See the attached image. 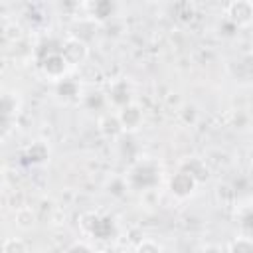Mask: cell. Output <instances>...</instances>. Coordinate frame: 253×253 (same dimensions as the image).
I'll return each instance as SVG.
<instances>
[{"label":"cell","mask_w":253,"mask_h":253,"mask_svg":"<svg viewBox=\"0 0 253 253\" xmlns=\"http://www.w3.org/2000/svg\"><path fill=\"white\" fill-rule=\"evenodd\" d=\"M227 16L239 26L249 24L253 20V4L251 2H231L227 6Z\"/></svg>","instance_id":"6da1fadb"},{"label":"cell","mask_w":253,"mask_h":253,"mask_svg":"<svg viewBox=\"0 0 253 253\" xmlns=\"http://www.w3.org/2000/svg\"><path fill=\"white\" fill-rule=\"evenodd\" d=\"M63 57L67 63H81L87 57V45L81 40H67L63 45Z\"/></svg>","instance_id":"7a4b0ae2"},{"label":"cell","mask_w":253,"mask_h":253,"mask_svg":"<svg viewBox=\"0 0 253 253\" xmlns=\"http://www.w3.org/2000/svg\"><path fill=\"white\" fill-rule=\"evenodd\" d=\"M194 186H196V178H194L192 174H188V172H180V174H176V176L172 178V182H170L172 192L178 194V196H186V194H190V192L194 190Z\"/></svg>","instance_id":"3957f363"},{"label":"cell","mask_w":253,"mask_h":253,"mask_svg":"<svg viewBox=\"0 0 253 253\" xmlns=\"http://www.w3.org/2000/svg\"><path fill=\"white\" fill-rule=\"evenodd\" d=\"M119 119H121L123 128H136L142 121V113L136 105H125L123 111L119 113Z\"/></svg>","instance_id":"277c9868"},{"label":"cell","mask_w":253,"mask_h":253,"mask_svg":"<svg viewBox=\"0 0 253 253\" xmlns=\"http://www.w3.org/2000/svg\"><path fill=\"white\" fill-rule=\"evenodd\" d=\"M99 128H101V132L105 136H117L123 130V125H121L119 115H105L99 121Z\"/></svg>","instance_id":"5b68a950"},{"label":"cell","mask_w":253,"mask_h":253,"mask_svg":"<svg viewBox=\"0 0 253 253\" xmlns=\"http://www.w3.org/2000/svg\"><path fill=\"white\" fill-rule=\"evenodd\" d=\"M65 67H67V59L63 57V53L59 55H49L47 59H45V63H43V69H45V73L47 75H51V77H59L63 71H65Z\"/></svg>","instance_id":"8992f818"},{"label":"cell","mask_w":253,"mask_h":253,"mask_svg":"<svg viewBox=\"0 0 253 253\" xmlns=\"http://www.w3.org/2000/svg\"><path fill=\"white\" fill-rule=\"evenodd\" d=\"M36 223V213L32 208H20L16 211V225L22 229H30Z\"/></svg>","instance_id":"52a82bcc"},{"label":"cell","mask_w":253,"mask_h":253,"mask_svg":"<svg viewBox=\"0 0 253 253\" xmlns=\"http://www.w3.org/2000/svg\"><path fill=\"white\" fill-rule=\"evenodd\" d=\"M2 253H28V247L22 239H16V237H10L4 241L2 245Z\"/></svg>","instance_id":"ba28073f"},{"label":"cell","mask_w":253,"mask_h":253,"mask_svg":"<svg viewBox=\"0 0 253 253\" xmlns=\"http://www.w3.org/2000/svg\"><path fill=\"white\" fill-rule=\"evenodd\" d=\"M229 253H253V241L241 237V239H237V241L231 243Z\"/></svg>","instance_id":"9c48e42d"},{"label":"cell","mask_w":253,"mask_h":253,"mask_svg":"<svg viewBox=\"0 0 253 253\" xmlns=\"http://www.w3.org/2000/svg\"><path fill=\"white\" fill-rule=\"evenodd\" d=\"M160 251H162L160 245L154 243L152 239H144V241H140L138 247H136V253H160Z\"/></svg>","instance_id":"30bf717a"},{"label":"cell","mask_w":253,"mask_h":253,"mask_svg":"<svg viewBox=\"0 0 253 253\" xmlns=\"http://www.w3.org/2000/svg\"><path fill=\"white\" fill-rule=\"evenodd\" d=\"M67 253H91V249H89L85 243H75Z\"/></svg>","instance_id":"8fae6325"},{"label":"cell","mask_w":253,"mask_h":253,"mask_svg":"<svg viewBox=\"0 0 253 253\" xmlns=\"http://www.w3.org/2000/svg\"><path fill=\"white\" fill-rule=\"evenodd\" d=\"M95 253H105V251H95Z\"/></svg>","instance_id":"7c38bea8"}]
</instances>
